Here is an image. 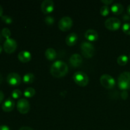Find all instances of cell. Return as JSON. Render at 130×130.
<instances>
[{"label":"cell","mask_w":130,"mask_h":130,"mask_svg":"<svg viewBox=\"0 0 130 130\" xmlns=\"http://www.w3.org/2000/svg\"><path fill=\"white\" fill-rule=\"evenodd\" d=\"M69 71L67 63L61 60H57L53 62L50 68V73L53 77H62L66 76Z\"/></svg>","instance_id":"obj_1"},{"label":"cell","mask_w":130,"mask_h":130,"mask_svg":"<svg viewBox=\"0 0 130 130\" xmlns=\"http://www.w3.org/2000/svg\"><path fill=\"white\" fill-rule=\"evenodd\" d=\"M118 86L123 90L130 89V72H122L118 79Z\"/></svg>","instance_id":"obj_2"},{"label":"cell","mask_w":130,"mask_h":130,"mask_svg":"<svg viewBox=\"0 0 130 130\" xmlns=\"http://www.w3.org/2000/svg\"><path fill=\"white\" fill-rule=\"evenodd\" d=\"M81 52L83 56L86 58H90L94 56L95 53V47L90 42L84 41L81 43Z\"/></svg>","instance_id":"obj_3"},{"label":"cell","mask_w":130,"mask_h":130,"mask_svg":"<svg viewBox=\"0 0 130 130\" xmlns=\"http://www.w3.org/2000/svg\"><path fill=\"white\" fill-rule=\"evenodd\" d=\"M73 79L77 85L85 86L88 84L89 77L88 75L82 71H77L73 75Z\"/></svg>","instance_id":"obj_4"},{"label":"cell","mask_w":130,"mask_h":130,"mask_svg":"<svg viewBox=\"0 0 130 130\" xmlns=\"http://www.w3.org/2000/svg\"><path fill=\"white\" fill-rule=\"evenodd\" d=\"M100 84L107 89H111L114 87L116 85L115 79L112 76L109 74H103L100 78Z\"/></svg>","instance_id":"obj_5"},{"label":"cell","mask_w":130,"mask_h":130,"mask_svg":"<svg viewBox=\"0 0 130 130\" xmlns=\"http://www.w3.org/2000/svg\"><path fill=\"white\" fill-rule=\"evenodd\" d=\"M121 20L119 19L116 17H110L107 19L105 22V26L107 29L110 30H118L121 27Z\"/></svg>","instance_id":"obj_6"},{"label":"cell","mask_w":130,"mask_h":130,"mask_svg":"<svg viewBox=\"0 0 130 130\" xmlns=\"http://www.w3.org/2000/svg\"><path fill=\"white\" fill-rule=\"evenodd\" d=\"M73 22L69 17H63L58 22V27L62 31H67L69 30L72 26Z\"/></svg>","instance_id":"obj_7"},{"label":"cell","mask_w":130,"mask_h":130,"mask_svg":"<svg viewBox=\"0 0 130 130\" xmlns=\"http://www.w3.org/2000/svg\"><path fill=\"white\" fill-rule=\"evenodd\" d=\"M17 108L21 114H27L30 110V104L25 99H20L17 102Z\"/></svg>","instance_id":"obj_8"},{"label":"cell","mask_w":130,"mask_h":130,"mask_svg":"<svg viewBox=\"0 0 130 130\" xmlns=\"http://www.w3.org/2000/svg\"><path fill=\"white\" fill-rule=\"evenodd\" d=\"M17 47V43L15 39L9 38L6 39L3 44V48L5 52L8 53H11L15 51Z\"/></svg>","instance_id":"obj_9"},{"label":"cell","mask_w":130,"mask_h":130,"mask_svg":"<svg viewBox=\"0 0 130 130\" xmlns=\"http://www.w3.org/2000/svg\"><path fill=\"white\" fill-rule=\"evenodd\" d=\"M6 81L11 86H18L21 83V77L16 72H11L7 76Z\"/></svg>","instance_id":"obj_10"},{"label":"cell","mask_w":130,"mask_h":130,"mask_svg":"<svg viewBox=\"0 0 130 130\" xmlns=\"http://www.w3.org/2000/svg\"><path fill=\"white\" fill-rule=\"evenodd\" d=\"M54 3L52 0H44L41 5V11L45 14H48L52 12L54 10Z\"/></svg>","instance_id":"obj_11"},{"label":"cell","mask_w":130,"mask_h":130,"mask_svg":"<svg viewBox=\"0 0 130 130\" xmlns=\"http://www.w3.org/2000/svg\"><path fill=\"white\" fill-rule=\"evenodd\" d=\"M69 62L71 66L74 67H78L83 63V58L81 55L78 53H74L72 55L69 59Z\"/></svg>","instance_id":"obj_12"},{"label":"cell","mask_w":130,"mask_h":130,"mask_svg":"<svg viewBox=\"0 0 130 130\" xmlns=\"http://www.w3.org/2000/svg\"><path fill=\"white\" fill-rule=\"evenodd\" d=\"M85 38L90 41H95L97 40L98 38H99V34L98 32L94 29H88L86 31L85 34Z\"/></svg>","instance_id":"obj_13"},{"label":"cell","mask_w":130,"mask_h":130,"mask_svg":"<svg viewBox=\"0 0 130 130\" xmlns=\"http://www.w3.org/2000/svg\"><path fill=\"white\" fill-rule=\"evenodd\" d=\"M15 107V102L11 98H8L5 100L2 105V109L5 112H10Z\"/></svg>","instance_id":"obj_14"},{"label":"cell","mask_w":130,"mask_h":130,"mask_svg":"<svg viewBox=\"0 0 130 130\" xmlns=\"http://www.w3.org/2000/svg\"><path fill=\"white\" fill-rule=\"evenodd\" d=\"M18 58L22 62H24V63L28 62L31 60V54L28 51H21L18 55Z\"/></svg>","instance_id":"obj_15"},{"label":"cell","mask_w":130,"mask_h":130,"mask_svg":"<svg viewBox=\"0 0 130 130\" xmlns=\"http://www.w3.org/2000/svg\"><path fill=\"white\" fill-rule=\"evenodd\" d=\"M77 41V35L74 32L69 34L66 39V44L69 46H72L76 43Z\"/></svg>","instance_id":"obj_16"},{"label":"cell","mask_w":130,"mask_h":130,"mask_svg":"<svg viewBox=\"0 0 130 130\" xmlns=\"http://www.w3.org/2000/svg\"><path fill=\"white\" fill-rule=\"evenodd\" d=\"M124 10V7L123 5L120 3H114V5H112L111 6V11L116 15H120L123 13Z\"/></svg>","instance_id":"obj_17"},{"label":"cell","mask_w":130,"mask_h":130,"mask_svg":"<svg viewBox=\"0 0 130 130\" xmlns=\"http://www.w3.org/2000/svg\"><path fill=\"white\" fill-rule=\"evenodd\" d=\"M45 57L49 60H53L57 57V52L53 48H49L45 51Z\"/></svg>","instance_id":"obj_18"},{"label":"cell","mask_w":130,"mask_h":130,"mask_svg":"<svg viewBox=\"0 0 130 130\" xmlns=\"http://www.w3.org/2000/svg\"><path fill=\"white\" fill-rule=\"evenodd\" d=\"M35 79V76L32 73H27L23 77V81L26 84H31Z\"/></svg>","instance_id":"obj_19"},{"label":"cell","mask_w":130,"mask_h":130,"mask_svg":"<svg viewBox=\"0 0 130 130\" xmlns=\"http://www.w3.org/2000/svg\"><path fill=\"white\" fill-rule=\"evenodd\" d=\"M128 62V57L126 55H121L117 58V62L119 66H125Z\"/></svg>","instance_id":"obj_20"},{"label":"cell","mask_w":130,"mask_h":130,"mask_svg":"<svg viewBox=\"0 0 130 130\" xmlns=\"http://www.w3.org/2000/svg\"><path fill=\"white\" fill-rule=\"evenodd\" d=\"M36 93V90L35 89H34L33 88L29 87L27 88H26L24 91V95L25 97L27 98H31L32 96H34V95Z\"/></svg>","instance_id":"obj_21"},{"label":"cell","mask_w":130,"mask_h":130,"mask_svg":"<svg viewBox=\"0 0 130 130\" xmlns=\"http://www.w3.org/2000/svg\"><path fill=\"white\" fill-rule=\"evenodd\" d=\"M109 13H110V9L107 5H104V6H102L101 8H100V14L102 16H107Z\"/></svg>","instance_id":"obj_22"},{"label":"cell","mask_w":130,"mask_h":130,"mask_svg":"<svg viewBox=\"0 0 130 130\" xmlns=\"http://www.w3.org/2000/svg\"><path fill=\"white\" fill-rule=\"evenodd\" d=\"M1 34H2L4 38H6V39H9L11 36V32H10V30L8 29V28H3L1 30Z\"/></svg>","instance_id":"obj_23"},{"label":"cell","mask_w":130,"mask_h":130,"mask_svg":"<svg viewBox=\"0 0 130 130\" xmlns=\"http://www.w3.org/2000/svg\"><path fill=\"white\" fill-rule=\"evenodd\" d=\"M122 30L127 35H130V23H125L122 27Z\"/></svg>","instance_id":"obj_24"},{"label":"cell","mask_w":130,"mask_h":130,"mask_svg":"<svg viewBox=\"0 0 130 130\" xmlns=\"http://www.w3.org/2000/svg\"><path fill=\"white\" fill-rule=\"evenodd\" d=\"M22 96V92L19 89H15L11 93V96H12L13 99H17L20 98Z\"/></svg>","instance_id":"obj_25"},{"label":"cell","mask_w":130,"mask_h":130,"mask_svg":"<svg viewBox=\"0 0 130 130\" xmlns=\"http://www.w3.org/2000/svg\"><path fill=\"white\" fill-rule=\"evenodd\" d=\"M1 20L6 24H11L13 21L11 17L8 16V15H3L1 17Z\"/></svg>","instance_id":"obj_26"},{"label":"cell","mask_w":130,"mask_h":130,"mask_svg":"<svg viewBox=\"0 0 130 130\" xmlns=\"http://www.w3.org/2000/svg\"><path fill=\"white\" fill-rule=\"evenodd\" d=\"M44 22L48 25H51L54 22V18L52 16H46L44 19Z\"/></svg>","instance_id":"obj_27"},{"label":"cell","mask_w":130,"mask_h":130,"mask_svg":"<svg viewBox=\"0 0 130 130\" xmlns=\"http://www.w3.org/2000/svg\"><path fill=\"white\" fill-rule=\"evenodd\" d=\"M121 98L123 100H126V99H128V93L127 92L126 90H123V91H122L121 94Z\"/></svg>","instance_id":"obj_28"},{"label":"cell","mask_w":130,"mask_h":130,"mask_svg":"<svg viewBox=\"0 0 130 130\" xmlns=\"http://www.w3.org/2000/svg\"><path fill=\"white\" fill-rule=\"evenodd\" d=\"M101 2L105 4V5H109L110 4L112 3L113 1L112 0H102Z\"/></svg>","instance_id":"obj_29"},{"label":"cell","mask_w":130,"mask_h":130,"mask_svg":"<svg viewBox=\"0 0 130 130\" xmlns=\"http://www.w3.org/2000/svg\"><path fill=\"white\" fill-rule=\"evenodd\" d=\"M0 130H10V129L8 126L1 125L0 126Z\"/></svg>","instance_id":"obj_30"},{"label":"cell","mask_w":130,"mask_h":130,"mask_svg":"<svg viewBox=\"0 0 130 130\" xmlns=\"http://www.w3.org/2000/svg\"><path fill=\"white\" fill-rule=\"evenodd\" d=\"M123 19L124 21H128L130 20V17L129 15H124L123 17Z\"/></svg>","instance_id":"obj_31"},{"label":"cell","mask_w":130,"mask_h":130,"mask_svg":"<svg viewBox=\"0 0 130 130\" xmlns=\"http://www.w3.org/2000/svg\"><path fill=\"white\" fill-rule=\"evenodd\" d=\"M4 99V93H3V91H1L0 90V104L3 102Z\"/></svg>","instance_id":"obj_32"},{"label":"cell","mask_w":130,"mask_h":130,"mask_svg":"<svg viewBox=\"0 0 130 130\" xmlns=\"http://www.w3.org/2000/svg\"><path fill=\"white\" fill-rule=\"evenodd\" d=\"M19 130H33L31 128L28 126H22L20 128Z\"/></svg>","instance_id":"obj_33"},{"label":"cell","mask_w":130,"mask_h":130,"mask_svg":"<svg viewBox=\"0 0 130 130\" xmlns=\"http://www.w3.org/2000/svg\"><path fill=\"white\" fill-rule=\"evenodd\" d=\"M3 7L1 5H0V17L3 16Z\"/></svg>","instance_id":"obj_34"},{"label":"cell","mask_w":130,"mask_h":130,"mask_svg":"<svg viewBox=\"0 0 130 130\" xmlns=\"http://www.w3.org/2000/svg\"><path fill=\"white\" fill-rule=\"evenodd\" d=\"M127 12H128V14L130 16V5H128V8H127Z\"/></svg>","instance_id":"obj_35"},{"label":"cell","mask_w":130,"mask_h":130,"mask_svg":"<svg viewBox=\"0 0 130 130\" xmlns=\"http://www.w3.org/2000/svg\"><path fill=\"white\" fill-rule=\"evenodd\" d=\"M3 36H2V34H1V33H0V42H1L3 41Z\"/></svg>","instance_id":"obj_36"},{"label":"cell","mask_w":130,"mask_h":130,"mask_svg":"<svg viewBox=\"0 0 130 130\" xmlns=\"http://www.w3.org/2000/svg\"><path fill=\"white\" fill-rule=\"evenodd\" d=\"M2 81H3V77H2V75H1V74H0V84H1V83H2Z\"/></svg>","instance_id":"obj_37"},{"label":"cell","mask_w":130,"mask_h":130,"mask_svg":"<svg viewBox=\"0 0 130 130\" xmlns=\"http://www.w3.org/2000/svg\"><path fill=\"white\" fill-rule=\"evenodd\" d=\"M2 50H3V48H2V46H1L0 45V53H1V52H2Z\"/></svg>","instance_id":"obj_38"},{"label":"cell","mask_w":130,"mask_h":130,"mask_svg":"<svg viewBox=\"0 0 130 130\" xmlns=\"http://www.w3.org/2000/svg\"><path fill=\"white\" fill-rule=\"evenodd\" d=\"M129 59H130V55H129Z\"/></svg>","instance_id":"obj_39"}]
</instances>
